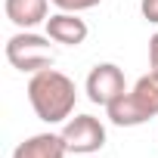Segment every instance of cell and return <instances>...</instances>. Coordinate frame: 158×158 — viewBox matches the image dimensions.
<instances>
[{"label":"cell","instance_id":"cell-8","mask_svg":"<svg viewBox=\"0 0 158 158\" xmlns=\"http://www.w3.org/2000/svg\"><path fill=\"white\" fill-rule=\"evenodd\" d=\"M3 13L16 28L28 31V28H34V25L50 19L47 16L50 13V0H3Z\"/></svg>","mask_w":158,"mask_h":158},{"label":"cell","instance_id":"cell-4","mask_svg":"<svg viewBox=\"0 0 158 158\" xmlns=\"http://www.w3.org/2000/svg\"><path fill=\"white\" fill-rule=\"evenodd\" d=\"M62 139L71 155H93L106 146V127L93 115H74L62 127Z\"/></svg>","mask_w":158,"mask_h":158},{"label":"cell","instance_id":"cell-5","mask_svg":"<svg viewBox=\"0 0 158 158\" xmlns=\"http://www.w3.org/2000/svg\"><path fill=\"white\" fill-rule=\"evenodd\" d=\"M84 90H87V99H90L93 106H102V109H106L112 99H118V96L127 90L124 71H121L115 62H99V65L90 68Z\"/></svg>","mask_w":158,"mask_h":158},{"label":"cell","instance_id":"cell-10","mask_svg":"<svg viewBox=\"0 0 158 158\" xmlns=\"http://www.w3.org/2000/svg\"><path fill=\"white\" fill-rule=\"evenodd\" d=\"M139 13H143L146 22L158 25V0H143V3H139Z\"/></svg>","mask_w":158,"mask_h":158},{"label":"cell","instance_id":"cell-6","mask_svg":"<svg viewBox=\"0 0 158 158\" xmlns=\"http://www.w3.org/2000/svg\"><path fill=\"white\" fill-rule=\"evenodd\" d=\"M44 25H47V37L53 44H62V47H81L90 34L84 19H77V13H65V10L53 13Z\"/></svg>","mask_w":158,"mask_h":158},{"label":"cell","instance_id":"cell-1","mask_svg":"<svg viewBox=\"0 0 158 158\" xmlns=\"http://www.w3.org/2000/svg\"><path fill=\"white\" fill-rule=\"evenodd\" d=\"M28 102L44 124H62L71 118L77 102V87L65 71L44 68L28 81Z\"/></svg>","mask_w":158,"mask_h":158},{"label":"cell","instance_id":"cell-2","mask_svg":"<svg viewBox=\"0 0 158 158\" xmlns=\"http://www.w3.org/2000/svg\"><path fill=\"white\" fill-rule=\"evenodd\" d=\"M106 115L115 127H139L158 115V74L149 71L133 84V90H124L118 99L106 106Z\"/></svg>","mask_w":158,"mask_h":158},{"label":"cell","instance_id":"cell-11","mask_svg":"<svg viewBox=\"0 0 158 158\" xmlns=\"http://www.w3.org/2000/svg\"><path fill=\"white\" fill-rule=\"evenodd\" d=\"M149 65H152V71L158 74V31L149 37Z\"/></svg>","mask_w":158,"mask_h":158},{"label":"cell","instance_id":"cell-3","mask_svg":"<svg viewBox=\"0 0 158 158\" xmlns=\"http://www.w3.org/2000/svg\"><path fill=\"white\" fill-rule=\"evenodd\" d=\"M6 59H10L13 68L28 71V74H37L44 68H53L56 50H53L50 37L34 34V31H19V34H13L6 40Z\"/></svg>","mask_w":158,"mask_h":158},{"label":"cell","instance_id":"cell-7","mask_svg":"<svg viewBox=\"0 0 158 158\" xmlns=\"http://www.w3.org/2000/svg\"><path fill=\"white\" fill-rule=\"evenodd\" d=\"M65 155H68V146L62 133H34L22 139L13 152V158H65Z\"/></svg>","mask_w":158,"mask_h":158},{"label":"cell","instance_id":"cell-9","mask_svg":"<svg viewBox=\"0 0 158 158\" xmlns=\"http://www.w3.org/2000/svg\"><path fill=\"white\" fill-rule=\"evenodd\" d=\"M53 6H59V10H65V13H84V10H93V6H99L102 0H50Z\"/></svg>","mask_w":158,"mask_h":158},{"label":"cell","instance_id":"cell-12","mask_svg":"<svg viewBox=\"0 0 158 158\" xmlns=\"http://www.w3.org/2000/svg\"><path fill=\"white\" fill-rule=\"evenodd\" d=\"M81 158H87V155H81Z\"/></svg>","mask_w":158,"mask_h":158}]
</instances>
